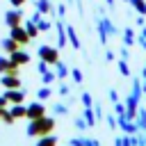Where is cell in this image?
<instances>
[{
    "instance_id": "obj_1",
    "label": "cell",
    "mask_w": 146,
    "mask_h": 146,
    "mask_svg": "<svg viewBox=\"0 0 146 146\" xmlns=\"http://www.w3.org/2000/svg\"><path fill=\"white\" fill-rule=\"evenodd\" d=\"M52 128H55V121L52 119H48V116H39V119H34L32 123H30V128H27V135H36V137H43V135H50L52 132Z\"/></svg>"
},
{
    "instance_id": "obj_2",
    "label": "cell",
    "mask_w": 146,
    "mask_h": 146,
    "mask_svg": "<svg viewBox=\"0 0 146 146\" xmlns=\"http://www.w3.org/2000/svg\"><path fill=\"white\" fill-rule=\"evenodd\" d=\"M39 57H41L43 62H48V64H55V62L59 59L57 50H55V48H50V46H41V48H39Z\"/></svg>"
},
{
    "instance_id": "obj_3",
    "label": "cell",
    "mask_w": 146,
    "mask_h": 146,
    "mask_svg": "<svg viewBox=\"0 0 146 146\" xmlns=\"http://www.w3.org/2000/svg\"><path fill=\"white\" fill-rule=\"evenodd\" d=\"M11 39H14L18 46H25V43L30 41V34H27V30H23L21 25H16V27H11Z\"/></svg>"
},
{
    "instance_id": "obj_4",
    "label": "cell",
    "mask_w": 146,
    "mask_h": 146,
    "mask_svg": "<svg viewBox=\"0 0 146 146\" xmlns=\"http://www.w3.org/2000/svg\"><path fill=\"white\" fill-rule=\"evenodd\" d=\"M39 116H46V107H43L41 103H32V105L27 107V119L34 121V119H39Z\"/></svg>"
},
{
    "instance_id": "obj_5",
    "label": "cell",
    "mask_w": 146,
    "mask_h": 146,
    "mask_svg": "<svg viewBox=\"0 0 146 146\" xmlns=\"http://www.w3.org/2000/svg\"><path fill=\"white\" fill-rule=\"evenodd\" d=\"M2 87H7V89H18V87H21V80L14 78V73H7V75L2 78Z\"/></svg>"
},
{
    "instance_id": "obj_6",
    "label": "cell",
    "mask_w": 146,
    "mask_h": 146,
    "mask_svg": "<svg viewBox=\"0 0 146 146\" xmlns=\"http://www.w3.org/2000/svg\"><path fill=\"white\" fill-rule=\"evenodd\" d=\"M0 71H2V73H14V75H16V73H18V64H14L11 59L7 62V59L0 57Z\"/></svg>"
},
{
    "instance_id": "obj_7",
    "label": "cell",
    "mask_w": 146,
    "mask_h": 146,
    "mask_svg": "<svg viewBox=\"0 0 146 146\" xmlns=\"http://www.w3.org/2000/svg\"><path fill=\"white\" fill-rule=\"evenodd\" d=\"M5 21H7V25H9V27H16V25H21V11H9Z\"/></svg>"
},
{
    "instance_id": "obj_8",
    "label": "cell",
    "mask_w": 146,
    "mask_h": 146,
    "mask_svg": "<svg viewBox=\"0 0 146 146\" xmlns=\"http://www.w3.org/2000/svg\"><path fill=\"white\" fill-rule=\"evenodd\" d=\"M11 62H14V64H27L30 57H27L25 52H21V50H14V52H11Z\"/></svg>"
},
{
    "instance_id": "obj_9",
    "label": "cell",
    "mask_w": 146,
    "mask_h": 146,
    "mask_svg": "<svg viewBox=\"0 0 146 146\" xmlns=\"http://www.w3.org/2000/svg\"><path fill=\"white\" fill-rule=\"evenodd\" d=\"M7 100L9 103H21L23 100V91H9L7 94Z\"/></svg>"
},
{
    "instance_id": "obj_10",
    "label": "cell",
    "mask_w": 146,
    "mask_h": 146,
    "mask_svg": "<svg viewBox=\"0 0 146 146\" xmlns=\"http://www.w3.org/2000/svg\"><path fill=\"white\" fill-rule=\"evenodd\" d=\"M11 116H27V107H21L18 103L11 107Z\"/></svg>"
},
{
    "instance_id": "obj_11",
    "label": "cell",
    "mask_w": 146,
    "mask_h": 146,
    "mask_svg": "<svg viewBox=\"0 0 146 146\" xmlns=\"http://www.w3.org/2000/svg\"><path fill=\"white\" fill-rule=\"evenodd\" d=\"M2 46H5V50H9V52H14V50H18V43H16L14 39H7V41H5Z\"/></svg>"
},
{
    "instance_id": "obj_12",
    "label": "cell",
    "mask_w": 146,
    "mask_h": 146,
    "mask_svg": "<svg viewBox=\"0 0 146 146\" xmlns=\"http://www.w3.org/2000/svg\"><path fill=\"white\" fill-rule=\"evenodd\" d=\"M36 146H57V139H55V137H43Z\"/></svg>"
},
{
    "instance_id": "obj_13",
    "label": "cell",
    "mask_w": 146,
    "mask_h": 146,
    "mask_svg": "<svg viewBox=\"0 0 146 146\" xmlns=\"http://www.w3.org/2000/svg\"><path fill=\"white\" fill-rule=\"evenodd\" d=\"M27 34H30V39H32V36H36V34H39V27H36L34 23H30V25H27Z\"/></svg>"
},
{
    "instance_id": "obj_14",
    "label": "cell",
    "mask_w": 146,
    "mask_h": 146,
    "mask_svg": "<svg viewBox=\"0 0 146 146\" xmlns=\"http://www.w3.org/2000/svg\"><path fill=\"white\" fill-rule=\"evenodd\" d=\"M36 7H39L41 11H48V9H50V5H48V0H39V2H36Z\"/></svg>"
},
{
    "instance_id": "obj_15",
    "label": "cell",
    "mask_w": 146,
    "mask_h": 146,
    "mask_svg": "<svg viewBox=\"0 0 146 146\" xmlns=\"http://www.w3.org/2000/svg\"><path fill=\"white\" fill-rule=\"evenodd\" d=\"M48 96H50V89H48V87H43V89L39 91V98H48Z\"/></svg>"
},
{
    "instance_id": "obj_16",
    "label": "cell",
    "mask_w": 146,
    "mask_h": 146,
    "mask_svg": "<svg viewBox=\"0 0 146 146\" xmlns=\"http://www.w3.org/2000/svg\"><path fill=\"white\" fill-rule=\"evenodd\" d=\"M119 66H121V73H123V75H128V66H125V62H121Z\"/></svg>"
},
{
    "instance_id": "obj_17",
    "label": "cell",
    "mask_w": 146,
    "mask_h": 146,
    "mask_svg": "<svg viewBox=\"0 0 146 146\" xmlns=\"http://www.w3.org/2000/svg\"><path fill=\"white\" fill-rule=\"evenodd\" d=\"M23 2H25V0H11V5H14V7H21Z\"/></svg>"
},
{
    "instance_id": "obj_18",
    "label": "cell",
    "mask_w": 146,
    "mask_h": 146,
    "mask_svg": "<svg viewBox=\"0 0 146 146\" xmlns=\"http://www.w3.org/2000/svg\"><path fill=\"white\" fill-rule=\"evenodd\" d=\"M2 114H5V107H0V116H2Z\"/></svg>"
},
{
    "instance_id": "obj_19",
    "label": "cell",
    "mask_w": 146,
    "mask_h": 146,
    "mask_svg": "<svg viewBox=\"0 0 146 146\" xmlns=\"http://www.w3.org/2000/svg\"><path fill=\"white\" fill-rule=\"evenodd\" d=\"M144 75H146V71H144Z\"/></svg>"
}]
</instances>
